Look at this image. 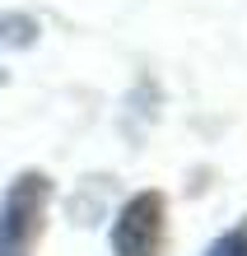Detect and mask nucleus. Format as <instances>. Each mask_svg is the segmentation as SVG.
Segmentation results:
<instances>
[{"label":"nucleus","mask_w":247,"mask_h":256,"mask_svg":"<svg viewBox=\"0 0 247 256\" xmlns=\"http://www.w3.org/2000/svg\"><path fill=\"white\" fill-rule=\"evenodd\" d=\"M205 256H247V219L238 224L233 233H224V238H214Z\"/></svg>","instance_id":"7ed1b4c3"},{"label":"nucleus","mask_w":247,"mask_h":256,"mask_svg":"<svg viewBox=\"0 0 247 256\" xmlns=\"http://www.w3.org/2000/svg\"><path fill=\"white\" fill-rule=\"evenodd\" d=\"M47 200H52V182L42 172L14 177L5 205H0V256H33L42 238V219H47Z\"/></svg>","instance_id":"f257e3e1"},{"label":"nucleus","mask_w":247,"mask_h":256,"mask_svg":"<svg viewBox=\"0 0 247 256\" xmlns=\"http://www.w3.org/2000/svg\"><path fill=\"white\" fill-rule=\"evenodd\" d=\"M112 252L117 256H159L163 252V196L140 191L121 205L112 224Z\"/></svg>","instance_id":"f03ea898"}]
</instances>
